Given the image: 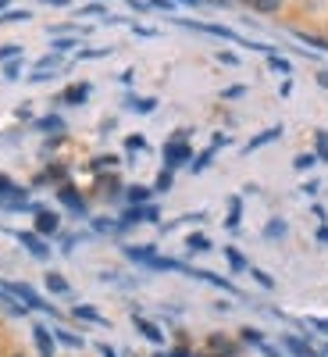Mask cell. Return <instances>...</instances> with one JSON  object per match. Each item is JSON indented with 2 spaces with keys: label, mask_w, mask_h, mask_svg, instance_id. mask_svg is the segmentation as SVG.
Returning <instances> with one entry per match:
<instances>
[{
  "label": "cell",
  "mask_w": 328,
  "mask_h": 357,
  "mask_svg": "<svg viewBox=\"0 0 328 357\" xmlns=\"http://www.w3.org/2000/svg\"><path fill=\"white\" fill-rule=\"evenodd\" d=\"M186 4H218V0H186Z\"/></svg>",
  "instance_id": "obj_24"
},
{
  "label": "cell",
  "mask_w": 328,
  "mask_h": 357,
  "mask_svg": "<svg viewBox=\"0 0 328 357\" xmlns=\"http://www.w3.org/2000/svg\"><path fill=\"white\" fill-rule=\"evenodd\" d=\"M36 229H40V232H57V215L36 211Z\"/></svg>",
  "instance_id": "obj_6"
},
{
  "label": "cell",
  "mask_w": 328,
  "mask_h": 357,
  "mask_svg": "<svg viewBox=\"0 0 328 357\" xmlns=\"http://www.w3.org/2000/svg\"><path fill=\"white\" fill-rule=\"evenodd\" d=\"M18 240H22V247H29V254H36V257H47V254H50V250L36 240L33 232H18Z\"/></svg>",
  "instance_id": "obj_4"
},
{
  "label": "cell",
  "mask_w": 328,
  "mask_h": 357,
  "mask_svg": "<svg viewBox=\"0 0 328 357\" xmlns=\"http://www.w3.org/2000/svg\"><path fill=\"white\" fill-rule=\"evenodd\" d=\"M211 347H214L221 357H225V354H232V343H228L225 336H211Z\"/></svg>",
  "instance_id": "obj_12"
},
{
  "label": "cell",
  "mask_w": 328,
  "mask_h": 357,
  "mask_svg": "<svg viewBox=\"0 0 328 357\" xmlns=\"http://www.w3.org/2000/svg\"><path fill=\"white\" fill-rule=\"evenodd\" d=\"M33 336H36V347H40V354H43V357H50V354H54V340H50V333L43 329V325H36V329H33Z\"/></svg>",
  "instance_id": "obj_5"
},
{
  "label": "cell",
  "mask_w": 328,
  "mask_h": 357,
  "mask_svg": "<svg viewBox=\"0 0 328 357\" xmlns=\"http://www.w3.org/2000/svg\"><path fill=\"white\" fill-rule=\"evenodd\" d=\"M318 240H321V243H328V225H321V232H318Z\"/></svg>",
  "instance_id": "obj_22"
},
{
  "label": "cell",
  "mask_w": 328,
  "mask_h": 357,
  "mask_svg": "<svg viewBox=\"0 0 328 357\" xmlns=\"http://www.w3.org/2000/svg\"><path fill=\"white\" fill-rule=\"evenodd\" d=\"M189 247H196V250H207V247H211V243H207L203 236H193V240H189Z\"/></svg>",
  "instance_id": "obj_18"
},
{
  "label": "cell",
  "mask_w": 328,
  "mask_h": 357,
  "mask_svg": "<svg viewBox=\"0 0 328 357\" xmlns=\"http://www.w3.org/2000/svg\"><path fill=\"white\" fill-rule=\"evenodd\" d=\"M168 186H171V168H164L161 178H157V190H168Z\"/></svg>",
  "instance_id": "obj_15"
},
{
  "label": "cell",
  "mask_w": 328,
  "mask_h": 357,
  "mask_svg": "<svg viewBox=\"0 0 328 357\" xmlns=\"http://www.w3.org/2000/svg\"><path fill=\"white\" fill-rule=\"evenodd\" d=\"M286 347L292 350V357H318V354H314V350H311L307 343H300V340H292V336L286 340Z\"/></svg>",
  "instance_id": "obj_7"
},
{
  "label": "cell",
  "mask_w": 328,
  "mask_h": 357,
  "mask_svg": "<svg viewBox=\"0 0 328 357\" xmlns=\"http://www.w3.org/2000/svg\"><path fill=\"white\" fill-rule=\"evenodd\" d=\"M136 329H139L146 340H150V343H161V329H154L150 321H143V318H139V321H136Z\"/></svg>",
  "instance_id": "obj_8"
},
{
  "label": "cell",
  "mask_w": 328,
  "mask_h": 357,
  "mask_svg": "<svg viewBox=\"0 0 328 357\" xmlns=\"http://www.w3.org/2000/svg\"><path fill=\"white\" fill-rule=\"evenodd\" d=\"M4 4H8V0H0V8H4Z\"/></svg>",
  "instance_id": "obj_27"
},
{
  "label": "cell",
  "mask_w": 328,
  "mask_h": 357,
  "mask_svg": "<svg viewBox=\"0 0 328 357\" xmlns=\"http://www.w3.org/2000/svg\"><path fill=\"white\" fill-rule=\"evenodd\" d=\"M0 207H4V211H29V197H25V190L11 186L4 175H0Z\"/></svg>",
  "instance_id": "obj_1"
},
{
  "label": "cell",
  "mask_w": 328,
  "mask_h": 357,
  "mask_svg": "<svg viewBox=\"0 0 328 357\" xmlns=\"http://www.w3.org/2000/svg\"><path fill=\"white\" fill-rule=\"evenodd\" d=\"M100 350H104V357H114V350H111V347H100Z\"/></svg>",
  "instance_id": "obj_25"
},
{
  "label": "cell",
  "mask_w": 328,
  "mask_h": 357,
  "mask_svg": "<svg viewBox=\"0 0 328 357\" xmlns=\"http://www.w3.org/2000/svg\"><path fill=\"white\" fill-rule=\"evenodd\" d=\"M47 286H50V289H54V293H68V282H65V279H61V275H54V272H50V275H47Z\"/></svg>",
  "instance_id": "obj_11"
},
{
  "label": "cell",
  "mask_w": 328,
  "mask_h": 357,
  "mask_svg": "<svg viewBox=\"0 0 328 357\" xmlns=\"http://www.w3.org/2000/svg\"><path fill=\"white\" fill-rule=\"evenodd\" d=\"M129 200H146V190H139V186H136V190H129Z\"/></svg>",
  "instance_id": "obj_21"
},
{
  "label": "cell",
  "mask_w": 328,
  "mask_h": 357,
  "mask_svg": "<svg viewBox=\"0 0 328 357\" xmlns=\"http://www.w3.org/2000/svg\"><path fill=\"white\" fill-rule=\"evenodd\" d=\"M321 158H328V136H321Z\"/></svg>",
  "instance_id": "obj_23"
},
{
  "label": "cell",
  "mask_w": 328,
  "mask_h": 357,
  "mask_svg": "<svg viewBox=\"0 0 328 357\" xmlns=\"http://www.w3.org/2000/svg\"><path fill=\"white\" fill-rule=\"evenodd\" d=\"M257 11H279V0H250Z\"/></svg>",
  "instance_id": "obj_13"
},
{
  "label": "cell",
  "mask_w": 328,
  "mask_h": 357,
  "mask_svg": "<svg viewBox=\"0 0 328 357\" xmlns=\"http://www.w3.org/2000/svg\"><path fill=\"white\" fill-rule=\"evenodd\" d=\"M61 200H65V204L72 207V211H82V197H79V193H75L72 186H65V190H61Z\"/></svg>",
  "instance_id": "obj_9"
},
{
  "label": "cell",
  "mask_w": 328,
  "mask_h": 357,
  "mask_svg": "<svg viewBox=\"0 0 328 357\" xmlns=\"http://www.w3.org/2000/svg\"><path fill=\"white\" fill-rule=\"evenodd\" d=\"M4 289H8V293H15V296H18V301H22V304H29V307H47V304H43V301H40V296H36L33 289H29L25 282H8Z\"/></svg>",
  "instance_id": "obj_2"
},
{
  "label": "cell",
  "mask_w": 328,
  "mask_h": 357,
  "mask_svg": "<svg viewBox=\"0 0 328 357\" xmlns=\"http://www.w3.org/2000/svg\"><path fill=\"white\" fill-rule=\"evenodd\" d=\"M325 350H328V347H325Z\"/></svg>",
  "instance_id": "obj_28"
},
{
  "label": "cell",
  "mask_w": 328,
  "mask_h": 357,
  "mask_svg": "<svg viewBox=\"0 0 328 357\" xmlns=\"http://www.w3.org/2000/svg\"><path fill=\"white\" fill-rule=\"evenodd\" d=\"M54 4H68V0H54Z\"/></svg>",
  "instance_id": "obj_26"
},
{
  "label": "cell",
  "mask_w": 328,
  "mask_h": 357,
  "mask_svg": "<svg viewBox=\"0 0 328 357\" xmlns=\"http://www.w3.org/2000/svg\"><path fill=\"white\" fill-rule=\"evenodd\" d=\"M40 126H43V129H61V118H43Z\"/></svg>",
  "instance_id": "obj_19"
},
{
  "label": "cell",
  "mask_w": 328,
  "mask_h": 357,
  "mask_svg": "<svg viewBox=\"0 0 328 357\" xmlns=\"http://www.w3.org/2000/svg\"><path fill=\"white\" fill-rule=\"evenodd\" d=\"M75 314H79V318H93V321H100V314H97L93 307H75Z\"/></svg>",
  "instance_id": "obj_16"
},
{
  "label": "cell",
  "mask_w": 328,
  "mask_h": 357,
  "mask_svg": "<svg viewBox=\"0 0 328 357\" xmlns=\"http://www.w3.org/2000/svg\"><path fill=\"white\" fill-rule=\"evenodd\" d=\"M57 340H61V343H68V347H79V340H75L72 333H57Z\"/></svg>",
  "instance_id": "obj_20"
},
{
  "label": "cell",
  "mask_w": 328,
  "mask_h": 357,
  "mask_svg": "<svg viewBox=\"0 0 328 357\" xmlns=\"http://www.w3.org/2000/svg\"><path fill=\"white\" fill-rule=\"evenodd\" d=\"M186 158H189V146H186V143H168V151H164V161H168V168L182 165Z\"/></svg>",
  "instance_id": "obj_3"
},
{
  "label": "cell",
  "mask_w": 328,
  "mask_h": 357,
  "mask_svg": "<svg viewBox=\"0 0 328 357\" xmlns=\"http://www.w3.org/2000/svg\"><path fill=\"white\" fill-rule=\"evenodd\" d=\"M228 261H232V268H247V261H243L240 250H228Z\"/></svg>",
  "instance_id": "obj_14"
},
{
  "label": "cell",
  "mask_w": 328,
  "mask_h": 357,
  "mask_svg": "<svg viewBox=\"0 0 328 357\" xmlns=\"http://www.w3.org/2000/svg\"><path fill=\"white\" fill-rule=\"evenodd\" d=\"M282 229H286L282 222H272V225H267V236H272V240H279V236H282Z\"/></svg>",
  "instance_id": "obj_17"
},
{
  "label": "cell",
  "mask_w": 328,
  "mask_h": 357,
  "mask_svg": "<svg viewBox=\"0 0 328 357\" xmlns=\"http://www.w3.org/2000/svg\"><path fill=\"white\" fill-rule=\"evenodd\" d=\"M86 93H89V86H72L68 93H65V100H72V104H79V100H86Z\"/></svg>",
  "instance_id": "obj_10"
}]
</instances>
